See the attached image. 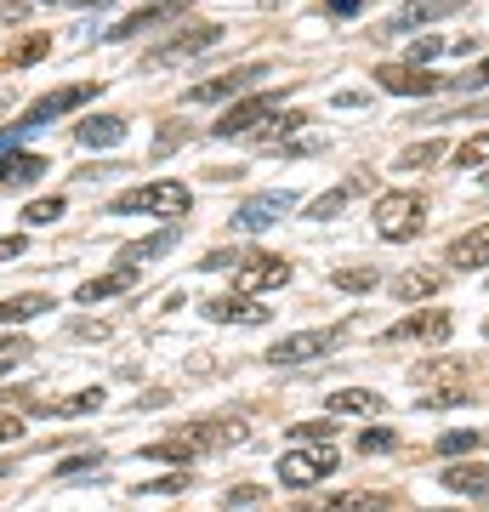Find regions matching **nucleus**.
Masks as SVG:
<instances>
[{
	"label": "nucleus",
	"mask_w": 489,
	"mask_h": 512,
	"mask_svg": "<svg viewBox=\"0 0 489 512\" xmlns=\"http://www.w3.org/2000/svg\"><path fill=\"white\" fill-rule=\"evenodd\" d=\"M285 279H290V262H285V256H268V251H245V256H239V268H234V285H239V296L279 291Z\"/></svg>",
	"instance_id": "0eeeda50"
},
{
	"label": "nucleus",
	"mask_w": 489,
	"mask_h": 512,
	"mask_svg": "<svg viewBox=\"0 0 489 512\" xmlns=\"http://www.w3.org/2000/svg\"><path fill=\"white\" fill-rule=\"evenodd\" d=\"M205 319H217V325H228V319H239V325H262L268 308H262L256 296H217V302H205Z\"/></svg>",
	"instance_id": "f3484780"
},
{
	"label": "nucleus",
	"mask_w": 489,
	"mask_h": 512,
	"mask_svg": "<svg viewBox=\"0 0 489 512\" xmlns=\"http://www.w3.org/2000/svg\"><path fill=\"white\" fill-rule=\"evenodd\" d=\"M376 86H387V92L399 97H433V92H450V80L433 69H416V63H381L376 69Z\"/></svg>",
	"instance_id": "9d476101"
},
{
	"label": "nucleus",
	"mask_w": 489,
	"mask_h": 512,
	"mask_svg": "<svg viewBox=\"0 0 489 512\" xmlns=\"http://www.w3.org/2000/svg\"><path fill=\"white\" fill-rule=\"evenodd\" d=\"M484 86H489V57H484L472 74H455V80H450V92H461V97H467V92H484Z\"/></svg>",
	"instance_id": "58836bf2"
},
{
	"label": "nucleus",
	"mask_w": 489,
	"mask_h": 512,
	"mask_svg": "<svg viewBox=\"0 0 489 512\" xmlns=\"http://www.w3.org/2000/svg\"><path fill=\"white\" fill-rule=\"evenodd\" d=\"M29 353H35V342H29V336H0V376H12Z\"/></svg>",
	"instance_id": "2f4dec72"
},
{
	"label": "nucleus",
	"mask_w": 489,
	"mask_h": 512,
	"mask_svg": "<svg viewBox=\"0 0 489 512\" xmlns=\"http://www.w3.org/2000/svg\"><path fill=\"white\" fill-rule=\"evenodd\" d=\"M302 126H308V114L285 109V114H273L268 126L256 131V143H262V148H279V143H285V137H290V131H302Z\"/></svg>",
	"instance_id": "c85d7f7f"
},
{
	"label": "nucleus",
	"mask_w": 489,
	"mask_h": 512,
	"mask_svg": "<svg viewBox=\"0 0 489 512\" xmlns=\"http://www.w3.org/2000/svg\"><path fill=\"white\" fill-rule=\"evenodd\" d=\"M279 103H285V86H279V92L239 97L234 109L222 114L217 126H211V137H228V143H234V137H256V131H262V126L273 120V114H279Z\"/></svg>",
	"instance_id": "7ed1b4c3"
},
{
	"label": "nucleus",
	"mask_w": 489,
	"mask_h": 512,
	"mask_svg": "<svg viewBox=\"0 0 489 512\" xmlns=\"http://www.w3.org/2000/svg\"><path fill=\"white\" fill-rule=\"evenodd\" d=\"M239 439H245V421H234V416L182 421L177 433H171V444H182L188 456H194V450H228V444H239Z\"/></svg>",
	"instance_id": "39448f33"
},
{
	"label": "nucleus",
	"mask_w": 489,
	"mask_h": 512,
	"mask_svg": "<svg viewBox=\"0 0 489 512\" xmlns=\"http://www.w3.org/2000/svg\"><path fill=\"white\" fill-rule=\"evenodd\" d=\"M330 433H336V427H330V416L296 421V427H290V439H296V444H330Z\"/></svg>",
	"instance_id": "e433bc0d"
},
{
	"label": "nucleus",
	"mask_w": 489,
	"mask_h": 512,
	"mask_svg": "<svg viewBox=\"0 0 489 512\" xmlns=\"http://www.w3.org/2000/svg\"><path fill=\"white\" fill-rule=\"evenodd\" d=\"M336 342H342V330H290L268 348V365H308V359H325Z\"/></svg>",
	"instance_id": "6e6552de"
},
{
	"label": "nucleus",
	"mask_w": 489,
	"mask_h": 512,
	"mask_svg": "<svg viewBox=\"0 0 489 512\" xmlns=\"http://www.w3.org/2000/svg\"><path fill=\"white\" fill-rule=\"evenodd\" d=\"M438 52H450V40H416V46H410V63L421 69V63H433Z\"/></svg>",
	"instance_id": "79ce46f5"
},
{
	"label": "nucleus",
	"mask_w": 489,
	"mask_h": 512,
	"mask_svg": "<svg viewBox=\"0 0 489 512\" xmlns=\"http://www.w3.org/2000/svg\"><path fill=\"white\" fill-rule=\"evenodd\" d=\"M330 473H336V450H330V444H313V450H285V456H279V484H290V490L325 484Z\"/></svg>",
	"instance_id": "20e7f679"
},
{
	"label": "nucleus",
	"mask_w": 489,
	"mask_h": 512,
	"mask_svg": "<svg viewBox=\"0 0 489 512\" xmlns=\"http://www.w3.org/2000/svg\"><path fill=\"white\" fill-rule=\"evenodd\" d=\"M35 177H46V160L40 154H6L0 160V188H29Z\"/></svg>",
	"instance_id": "5701e85b"
},
{
	"label": "nucleus",
	"mask_w": 489,
	"mask_h": 512,
	"mask_svg": "<svg viewBox=\"0 0 489 512\" xmlns=\"http://www.w3.org/2000/svg\"><path fill=\"white\" fill-rule=\"evenodd\" d=\"M262 63H239V69H228V74H217V80H200L194 92H188V103H228V97H239L251 80H262Z\"/></svg>",
	"instance_id": "ddd939ff"
},
{
	"label": "nucleus",
	"mask_w": 489,
	"mask_h": 512,
	"mask_svg": "<svg viewBox=\"0 0 489 512\" xmlns=\"http://www.w3.org/2000/svg\"><path fill=\"white\" fill-rule=\"evenodd\" d=\"M74 6H109V0H74Z\"/></svg>",
	"instance_id": "3c124183"
},
{
	"label": "nucleus",
	"mask_w": 489,
	"mask_h": 512,
	"mask_svg": "<svg viewBox=\"0 0 489 512\" xmlns=\"http://www.w3.org/2000/svg\"><path fill=\"white\" fill-rule=\"evenodd\" d=\"M131 285H137V268H114V274H97V279H86V285H80L74 296H80V302L91 308V302H109V296H126Z\"/></svg>",
	"instance_id": "6ab92c4d"
},
{
	"label": "nucleus",
	"mask_w": 489,
	"mask_h": 512,
	"mask_svg": "<svg viewBox=\"0 0 489 512\" xmlns=\"http://www.w3.org/2000/svg\"><path fill=\"white\" fill-rule=\"evenodd\" d=\"M478 433H444V439H438V456H467V450H478Z\"/></svg>",
	"instance_id": "ea45409f"
},
{
	"label": "nucleus",
	"mask_w": 489,
	"mask_h": 512,
	"mask_svg": "<svg viewBox=\"0 0 489 512\" xmlns=\"http://www.w3.org/2000/svg\"><path fill=\"white\" fill-rule=\"evenodd\" d=\"M444 490L489 495V461H455V467H444Z\"/></svg>",
	"instance_id": "aec40b11"
},
{
	"label": "nucleus",
	"mask_w": 489,
	"mask_h": 512,
	"mask_svg": "<svg viewBox=\"0 0 489 512\" xmlns=\"http://www.w3.org/2000/svg\"><path fill=\"white\" fill-rule=\"evenodd\" d=\"M325 12H330V18H359L364 0H325Z\"/></svg>",
	"instance_id": "37998d69"
},
{
	"label": "nucleus",
	"mask_w": 489,
	"mask_h": 512,
	"mask_svg": "<svg viewBox=\"0 0 489 512\" xmlns=\"http://www.w3.org/2000/svg\"><path fill=\"white\" fill-rule=\"evenodd\" d=\"M222 40V23H194V29H182V35H171L165 46H154V52L143 57L148 69H165V63H182V57H200V52H211Z\"/></svg>",
	"instance_id": "1a4fd4ad"
},
{
	"label": "nucleus",
	"mask_w": 489,
	"mask_h": 512,
	"mask_svg": "<svg viewBox=\"0 0 489 512\" xmlns=\"http://www.w3.org/2000/svg\"><path fill=\"white\" fill-rule=\"evenodd\" d=\"M126 137V120L120 114H86L80 126H74V143L80 148H114Z\"/></svg>",
	"instance_id": "2eb2a0df"
},
{
	"label": "nucleus",
	"mask_w": 489,
	"mask_h": 512,
	"mask_svg": "<svg viewBox=\"0 0 489 512\" xmlns=\"http://www.w3.org/2000/svg\"><path fill=\"white\" fill-rule=\"evenodd\" d=\"M23 12H29V6H23V0H6V6H0V23H18Z\"/></svg>",
	"instance_id": "09e8293b"
},
{
	"label": "nucleus",
	"mask_w": 489,
	"mask_h": 512,
	"mask_svg": "<svg viewBox=\"0 0 489 512\" xmlns=\"http://www.w3.org/2000/svg\"><path fill=\"white\" fill-rule=\"evenodd\" d=\"M438 154H444L438 143H410V148L399 154V171H427V165H433Z\"/></svg>",
	"instance_id": "c9c22d12"
},
{
	"label": "nucleus",
	"mask_w": 489,
	"mask_h": 512,
	"mask_svg": "<svg viewBox=\"0 0 489 512\" xmlns=\"http://www.w3.org/2000/svg\"><path fill=\"white\" fill-rule=\"evenodd\" d=\"M359 450L364 456H393V450H399V433H393V427H364Z\"/></svg>",
	"instance_id": "473e14b6"
},
{
	"label": "nucleus",
	"mask_w": 489,
	"mask_h": 512,
	"mask_svg": "<svg viewBox=\"0 0 489 512\" xmlns=\"http://www.w3.org/2000/svg\"><path fill=\"white\" fill-rule=\"evenodd\" d=\"M103 404V387H86V393H74V399H63V404H35L40 416L52 410V416H86V410H97Z\"/></svg>",
	"instance_id": "7c9ffc66"
},
{
	"label": "nucleus",
	"mask_w": 489,
	"mask_h": 512,
	"mask_svg": "<svg viewBox=\"0 0 489 512\" xmlns=\"http://www.w3.org/2000/svg\"><path fill=\"white\" fill-rule=\"evenodd\" d=\"M325 404L336 416H381V393H370V387H342V393H330Z\"/></svg>",
	"instance_id": "b1692460"
},
{
	"label": "nucleus",
	"mask_w": 489,
	"mask_h": 512,
	"mask_svg": "<svg viewBox=\"0 0 489 512\" xmlns=\"http://www.w3.org/2000/svg\"><path fill=\"white\" fill-rule=\"evenodd\" d=\"M103 92V86H57V92H46V97H35L29 109H23V120H18V131H35V126H46V120H63V114H74V109H86L91 97Z\"/></svg>",
	"instance_id": "423d86ee"
},
{
	"label": "nucleus",
	"mask_w": 489,
	"mask_h": 512,
	"mask_svg": "<svg viewBox=\"0 0 489 512\" xmlns=\"http://www.w3.org/2000/svg\"><path fill=\"white\" fill-rule=\"evenodd\" d=\"M182 143V126H165V137H160V143H154V154H171V148H177Z\"/></svg>",
	"instance_id": "de8ad7c7"
},
{
	"label": "nucleus",
	"mask_w": 489,
	"mask_h": 512,
	"mask_svg": "<svg viewBox=\"0 0 489 512\" xmlns=\"http://www.w3.org/2000/svg\"><path fill=\"white\" fill-rule=\"evenodd\" d=\"M6 467H12V461H0V478H6Z\"/></svg>",
	"instance_id": "603ef678"
},
{
	"label": "nucleus",
	"mask_w": 489,
	"mask_h": 512,
	"mask_svg": "<svg viewBox=\"0 0 489 512\" xmlns=\"http://www.w3.org/2000/svg\"><path fill=\"white\" fill-rule=\"evenodd\" d=\"M455 330V319L444 308H433V313H410V319H399V325L387 330V342H444Z\"/></svg>",
	"instance_id": "4468645a"
},
{
	"label": "nucleus",
	"mask_w": 489,
	"mask_h": 512,
	"mask_svg": "<svg viewBox=\"0 0 489 512\" xmlns=\"http://www.w3.org/2000/svg\"><path fill=\"white\" fill-rule=\"evenodd\" d=\"M444 279H450V274L427 268V274H404V279H393V291H399L404 302H421V296H438V291H444Z\"/></svg>",
	"instance_id": "cd10ccee"
},
{
	"label": "nucleus",
	"mask_w": 489,
	"mask_h": 512,
	"mask_svg": "<svg viewBox=\"0 0 489 512\" xmlns=\"http://www.w3.org/2000/svg\"><path fill=\"white\" fill-rule=\"evenodd\" d=\"M290 211H296V194H285V188H279V194H256V200H245L234 211V228L239 234H262V228H273V222L290 217Z\"/></svg>",
	"instance_id": "9b49d317"
},
{
	"label": "nucleus",
	"mask_w": 489,
	"mask_h": 512,
	"mask_svg": "<svg viewBox=\"0 0 489 512\" xmlns=\"http://www.w3.org/2000/svg\"><path fill=\"white\" fill-rule=\"evenodd\" d=\"M399 501L381 490H347V495H325V501H313V512H393Z\"/></svg>",
	"instance_id": "dca6fc26"
},
{
	"label": "nucleus",
	"mask_w": 489,
	"mask_h": 512,
	"mask_svg": "<svg viewBox=\"0 0 489 512\" xmlns=\"http://www.w3.org/2000/svg\"><path fill=\"white\" fill-rule=\"evenodd\" d=\"M23 433V416H12V410H0V444H12Z\"/></svg>",
	"instance_id": "c03bdc74"
},
{
	"label": "nucleus",
	"mask_w": 489,
	"mask_h": 512,
	"mask_svg": "<svg viewBox=\"0 0 489 512\" xmlns=\"http://www.w3.org/2000/svg\"><path fill=\"white\" fill-rule=\"evenodd\" d=\"M57 302L46 291H23V296H0V325H29L40 313H52Z\"/></svg>",
	"instance_id": "a211bd4d"
},
{
	"label": "nucleus",
	"mask_w": 489,
	"mask_h": 512,
	"mask_svg": "<svg viewBox=\"0 0 489 512\" xmlns=\"http://www.w3.org/2000/svg\"><path fill=\"white\" fill-rule=\"evenodd\" d=\"M450 268H489V222H478L472 234L450 245Z\"/></svg>",
	"instance_id": "412c9836"
},
{
	"label": "nucleus",
	"mask_w": 489,
	"mask_h": 512,
	"mask_svg": "<svg viewBox=\"0 0 489 512\" xmlns=\"http://www.w3.org/2000/svg\"><path fill=\"white\" fill-rule=\"evenodd\" d=\"M194 0H148V6H137V12H126V18L109 29V40H137L148 35V29H160V23H171L177 12H188Z\"/></svg>",
	"instance_id": "f8f14e48"
},
{
	"label": "nucleus",
	"mask_w": 489,
	"mask_h": 512,
	"mask_svg": "<svg viewBox=\"0 0 489 512\" xmlns=\"http://www.w3.org/2000/svg\"><path fill=\"white\" fill-rule=\"evenodd\" d=\"M330 285H336V291H376V268H336V274H330Z\"/></svg>",
	"instance_id": "f704fd0d"
},
{
	"label": "nucleus",
	"mask_w": 489,
	"mask_h": 512,
	"mask_svg": "<svg viewBox=\"0 0 489 512\" xmlns=\"http://www.w3.org/2000/svg\"><path fill=\"white\" fill-rule=\"evenodd\" d=\"M103 467V450H80V456H69L63 467H57V478H74V473H97Z\"/></svg>",
	"instance_id": "4c0bfd02"
},
{
	"label": "nucleus",
	"mask_w": 489,
	"mask_h": 512,
	"mask_svg": "<svg viewBox=\"0 0 489 512\" xmlns=\"http://www.w3.org/2000/svg\"><path fill=\"white\" fill-rule=\"evenodd\" d=\"M421 217H427V200L421 194H410V188H387L376 200V211H370V222H376L381 239H416L421 234Z\"/></svg>",
	"instance_id": "f03ea898"
},
{
	"label": "nucleus",
	"mask_w": 489,
	"mask_h": 512,
	"mask_svg": "<svg viewBox=\"0 0 489 512\" xmlns=\"http://www.w3.org/2000/svg\"><path fill=\"white\" fill-rule=\"evenodd\" d=\"M450 165L455 171H489V131H472L450 148Z\"/></svg>",
	"instance_id": "393cba45"
},
{
	"label": "nucleus",
	"mask_w": 489,
	"mask_h": 512,
	"mask_svg": "<svg viewBox=\"0 0 489 512\" xmlns=\"http://www.w3.org/2000/svg\"><path fill=\"white\" fill-rule=\"evenodd\" d=\"M188 205H194V194H188V183H177V177H160V183H143V188L114 194V211H120V217H131V211H148V217L177 222V217H188Z\"/></svg>",
	"instance_id": "f257e3e1"
},
{
	"label": "nucleus",
	"mask_w": 489,
	"mask_h": 512,
	"mask_svg": "<svg viewBox=\"0 0 489 512\" xmlns=\"http://www.w3.org/2000/svg\"><path fill=\"white\" fill-rule=\"evenodd\" d=\"M467 0H410L399 18H393V29H416V23H438V18H450V12H461Z\"/></svg>",
	"instance_id": "4be33fe9"
},
{
	"label": "nucleus",
	"mask_w": 489,
	"mask_h": 512,
	"mask_svg": "<svg viewBox=\"0 0 489 512\" xmlns=\"http://www.w3.org/2000/svg\"><path fill=\"white\" fill-rule=\"evenodd\" d=\"M23 245H29L23 234H0V262H12V256H23Z\"/></svg>",
	"instance_id": "a18cd8bd"
},
{
	"label": "nucleus",
	"mask_w": 489,
	"mask_h": 512,
	"mask_svg": "<svg viewBox=\"0 0 489 512\" xmlns=\"http://www.w3.org/2000/svg\"><path fill=\"white\" fill-rule=\"evenodd\" d=\"M52 52V35H23L12 52H6V69H29V63H40V57Z\"/></svg>",
	"instance_id": "c756f323"
},
{
	"label": "nucleus",
	"mask_w": 489,
	"mask_h": 512,
	"mask_svg": "<svg viewBox=\"0 0 489 512\" xmlns=\"http://www.w3.org/2000/svg\"><path fill=\"white\" fill-rule=\"evenodd\" d=\"M6 109H12V86H6V92H0V114H6Z\"/></svg>",
	"instance_id": "8fccbe9b"
},
{
	"label": "nucleus",
	"mask_w": 489,
	"mask_h": 512,
	"mask_svg": "<svg viewBox=\"0 0 489 512\" xmlns=\"http://www.w3.org/2000/svg\"><path fill=\"white\" fill-rule=\"evenodd\" d=\"M177 239H182V228H177V222H171V228H160L154 239H137V245H126V251H120V268H131V262H154V256H160V251H171Z\"/></svg>",
	"instance_id": "a878e982"
},
{
	"label": "nucleus",
	"mask_w": 489,
	"mask_h": 512,
	"mask_svg": "<svg viewBox=\"0 0 489 512\" xmlns=\"http://www.w3.org/2000/svg\"><path fill=\"white\" fill-rule=\"evenodd\" d=\"M484 336H489V325H484Z\"/></svg>",
	"instance_id": "864d4df0"
},
{
	"label": "nucleus",
	"mask_w": 489,
	"mask_h": 512,
	"mask_svg": "<svg viewBox=\"0 0 489 512\" xmlns=\"http://www.w3.org/2000/svg\"><path fill=\"white\" fill-rule=\"evenodd\" d=\"M433 382H461V365H421L416 387H433Z\"/></svg>",
	"instance_id": "a19ab883"
},
{
	"label": "nucleus",
	"mask_w": 489,
	"mask_h": 512,
	"mask_svg": "<svg viewBox=\"0 0 489 512\" xmlns=\"http://www.w3.org/2000/svg\"><path fill=\"white\" fill-rule=\"evenodd\" d=\"M251 501H262V495H256L251 484H239V490H228V507H251Z\"/></svg>",
	"instance_id": "49530a36"
},
{
	"label": "nucleus",
	"mask_w": 489,
	"mask_h": 512,
	"mask_svg": "<svg viewBox=\"0 0 489 512\" xmlns=\"http://www.w3.org/2000/svg\"><path fill=\"white\" fill-rule=\"evenodd\" d=\"M57 217H63V194H46V200L23 205V222H29V228H46V222H57Z\"/></svg>",
	"instance_id": "72a5a7b5"
},
{
	"label": "nucleus",
	"mask_w": 489,
	"mask_h": 512,
	"mask_svg": "<svg viewBox=\"0 0 489 512\" xmlns=\"http://www.w3.org/2000/svg\"><path fill=\"white\" fill-rule=\"evenodd\" d=\"M353 194H364V183H342V188H330V194H319V200L308 205V222H330V217H342Z\"/></svg>",
	"instance_id": "bb28decb"
}]
</instances>
